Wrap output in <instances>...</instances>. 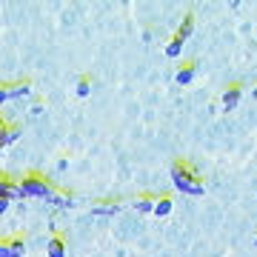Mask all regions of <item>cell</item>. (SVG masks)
Wrapping results in <instances>:
<instances>
[{
  "mask_svg": "<svg viewBox=\"0 0 257 257\" xmlns=\"http://www.w3.org/2000/svg\"><path fill=\"white\" fill-rule=\"evenodd\" d=\"M194 74H197V63H194V60H186V63L177 69V74H175L177 86H189V83L194 80Z\"/></svg>",
  "mask_w": 257,
  "mask_h": 257,
  "instance_id": "obj_7",
  "label": "cell"
},
{
  "mask_svg": "<svg viewBox=\"0 0 257 257\" xmlns=\"http://www.w3.org/2000/svg\"><path fill=\"white\" fill-rule=\"evenodd\" d=\"M89 94H92V77L83 74L80 80H77V97H89Z\"/></svg>",
  "mask_w": 257,
  "mask_h": 257,
  "instance_id": "obj_13",
  "label": "cell"
},
{
  "mask_svg": "<svg viewBox=\"0 0 257 257\" xmlns=\"http://www.w3.org/2000/svg\"><path fill=\"white\" fill-rule=\"evenodd\" d=\"M192 35H194V15H192V12H189V15H186V18H183V23L177 26L175 37H177V40H183V43H186V40H189V37H192Z\"/></svg>",
  "mask_w": 257,
  "mask_h": 257,
  "instance_id": "obj_10",
  "label": "cell"
},
{
  "mask_svg": "<svg viewBox=\"0 0 257 257\" xmlns=\"http://www.w3.org/2000/svg\"><path fill=\"white\" fill-rule=\"evenodd\" d=\"M172 209H175V200H172L169 194H160V197L155 200V211H152V214H157V217H169Z\"/></svg>",
  "mask_w": 257,
  "mask_h": 257,
  "instance_id": "obj_9",
  "label": "cell"
},
{
  "mask_svg": "<svg viewBox=\"0 0 257 257\" xmlns=\"http://www.w3.org/2000/svg\"><path fill=\"white\" fill-rule=\"evenodd\" d=\"M180 55H183V40L172 37V40L166 43V57H172V60H175V57H180Z\"/></svg>",
  "mask_w": 257,
  "mask_h": 257,
  "instance_id": "obj_12",
  "label": "cell"
},
{
  "mask_svg": "<svg viewBox=\"0 0 257 257\" xmlns=\"http://www.w3.org/2000/svg\"><path fill=\"white\" fill-rule=\"evenodd\" d=\"M49 200L55 203L57 209H69V206H72V197H69V194H57V192H52V197H49Z\"/></svg>",
  "mask_w": 257,
  "mask_h": 257,
  "instance_id": "obj_15",
  "label": "cell"
},
{
  "mask_svg": "<svg viewBox=\"0 0 257 257\" xmlns=\"http://www.w3.org/2000/svg\"><path fill=\"white\" fill-rule=\"evenodd\" d=\"M254 246H257V234H254Z\"/></svg>",
  "mask_w": 257,
  "mask_h": 257,
  "instance_id": "obj_18",
  "label": "cell"
},
{
  "mask_svg": "<svg viewBox=\"0 0 257 257\" xmlns=\"http://www.w3.org/2000/svg\"><path fill=\"white\" fill-rule=\"evenodd\" d=\"M32 92V83L29 80H20V83H6V86H0V106L3 103L15 100V97H26Z\"/></svg>",
  "mask_w": 257,
  "mask_h": 257,
  "instance_id": "obj_3",
  "label": "cell"
},
{
  "mask_svg": "<svg viewBox=\"0 0 257 257\" xmlns=\"http://www.w3.org/2000/svg\"><path fill=\"white\" fill-rule=\"evenodd\" d=\"M6 132H9V123H6V117H0V140L6 138Z\"/></svg>",
  "mask_w": 257,
  "mask_h": 257,
  "instance_id": "obj_16",
  "label": "cell"
},
{
  "mask_svg": "<svg viewBox=\"0 0 257 257\" xmlns=\"http://www.w3.org/2000/svg\"><path fill=\"white\" fill-rule=\"evenodd\" d=\"M6 209H9V200H0V214H3Z\"/></svg>",
  "mask_w": 257,
  "mask_h": 257,
  "instance_id": "obj_17",
  "label": "cell"
},
{
  "mask_svg": "<svg viewBox=\"0 0 257 257\" xmlns=\"http://www.w3.org/2000/svg\"><path fill=\"white\" fill-rule=\"evenodd\" d=\"M240 97H243V86L240 83H231L226 86V92H223V111H234L240 106Z\"/></svg>",
  "mask_w": 257,
  "mask_h": 257,
  "instance_id": "obj_5",
  "label": "cell"
},
{
  "mask_svg": "<svg viewBox=\"0 0 257 257\" xmlns=\"http://www.w3.org/2000/svg\"><path fill=\"white\" fill-rule=\"evenodd\" d=\"M23 254H26V243H23V237L0 240V257H23Z\"/></svg>",
  "mask_w": 257,
  "mask_h": 257,
  "instance_id": "obj_4",
  "label": "cell"
},
{
  "mask_svg": "<svg viewBox=\"0 0 257 257\" xmlns=\"http://www.w3.org/2000/svg\"><path fill=\"white\" fill-rule=\"evenodd\" d=\"M155 194H140L138 203H135V209L140 211V214H149V211H155Z\"/></svg>",
  "mask_w": 257,
  "mask_h": 257,
  "instance_id": "obj_11",
  "label": "cell"
},
{
  "mask_svg": "<svg viewBox=\"0 0 257 257\" xmlns=\"http://www.w3.org/2000/svg\"><path fill=\"white\" fill-rule=\"evenodd\" d=\"M15 140H20V128L18 126H9V132H6V138L0 140V149H6V146H12Z\"/></svg>",
  "mask_w": 257,
  "mask_h": 257,
  "instance_id": "obj_14",
  "label": "cell"
},
{
  "mask_svg": "<svg viewBox=\"0 0 257 257\" xmlns=\"http://www.w3.org/2000/svg\"><path fill=\"white\" fill-rule=\"evenodd\" d=\"M0 155H3V149H0Z\"/></svg>",
  "mask_w": 257,
  "mask_h": 257,
  "instance_id": "obj_19",
  "label": "cell"
},
{
  "mask_svg": "<svg viewBox=\"0 0 257 257\" xmlns=\"http://www.w3.org/2000/svg\"><path fill=\"white\" fill-rule=\"evenodd\" d=\"M18 189H20V197H46V200L52 197V192H55L46 177L35 175V172H32V175H26V177H20Z\"/></svg>",
  "mask_w": 257,
  "mask_h": 257,
  "instance_id": "obj_2",
  "label": "cell"
},
{
  "mask_svg": "<svg viewBox=\"0 0 257 257\" xmlns=\"http://www.w3.org/2000/svg\"><path fill=\"white\" fill-rule=\"evenodd\" d=\"M0 200H20V189L15 180H9L6 175H0Z\"/></svg>",
  "mask_w": 257,
  "mask_h": 257,
  "instance_id": "obj_6",
  "label": "cell"
},
{
  "mask_svg": "<svg viewBox=\"0 0 257 257\" xmlns=\"http://www.w3.org/2000/svg\"><path fill=\"white\" fill-rule=\"evenodd\" d=\"M172 183H175L177 192L189 194V197H200V194L206 192L203 177L197 175L192 169V163H186V160H175V163H172Z\"/></svg>",
  "mask_w": 257,
  "mask_h": 257,
  "instance_id": "obj_1",
  "label": "cell"
},
{
  "mask_svg": "<svg viewBox=\"0 0 257 257\" xmlns=\"http://www.w3.org/2000/svg\"><path fill=\"white\" fill-rule=\"evenodd\" d=\"M46 254L49 257H66V237L63 234H52V240L46 243Z\"/></svg>",
  "mask_w": 257,
  "mask_h": 257,
  "instance_id": "obj_8",
  "label": "cell"
}]
</instances>
